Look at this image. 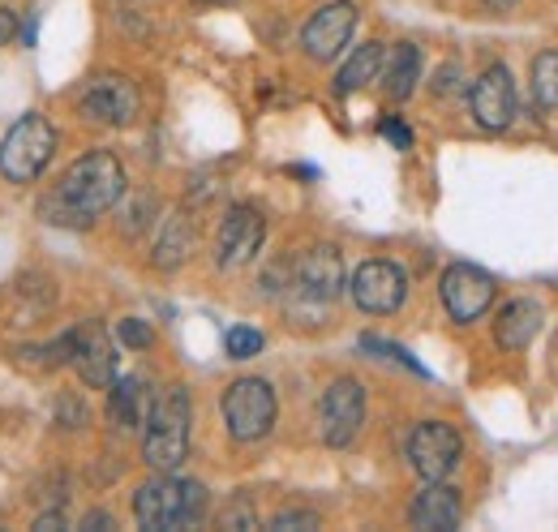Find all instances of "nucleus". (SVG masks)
<instances>
[{
	"label": "nucleus",
	"instance_id": "nucleus-11",
	"mask_svg": "<svg viewBox=\"0 0 558 532\" xmlns=\"http://www.w3.org/2000/svg\"><path fill=\"white\" fill-rule=\"evenodd\" d=\"M365 425V391L356 378H336L318 403V434L327 447H349Z\"/></svg>",
	"mask_w": 558,
	"mask_h": 532
},
{
	"label": "nucleus",
	"instance_id": "nucleus-1",
	"mask_svg": "<svg viewBox=\"0 0 558 532\" xmlns=\"http://www.w3.org/2000/svg\"><path fill=\"white\" fill-rule=\"evenodd\" d=\"M125 190H130L125 164L112 150H86L39 198V215L44 223H57V228H86L125 198Z\"/></svg>",
	"mask_w": 558,
	"mask_h": 532
},
{
	"label": "nucleus",
	"instance_id": "nucleus-28",
	"mask_svg": "<svg viewBox=\"0 0 558 532\" xmlns=\"http://www.w3.org/2000/svg\"><path fill=\"white\" fill-rule=\"evenodd\" d=\"M17 13L13 9H0V44H9V39H17Z\"/></svg>",
	"mask_w": 558,
	"mask_h": 532
},
{
	"label": "nucleus",
	"instance_id": "nucleus-33",
	"mask_svg": "<svg viewBox=\"0 0 558 532\" xmlns=\"http://www.w3.org/2000/svg\"><path fill=\"white\" fill-rule=\"evenodd\" d=\"M210 4H223V0H210Z\"/></svg>",
	"mask_w": 558,
	"mask_h": 532
},
{
	"label": "nucleus",
	"instance_id": "nucleus-15",
	"mask_svg": "<svg viewBox=\"0 0 558 532\" xmlns=\"http://www.w3.org/2000/svg\"><path fill=\"white\" fill-rule=\"evenodd\" d=\"M352 31H356V4H352V0H331V4H323V9L305 22L301 48H305V57H314V61H336L340 48L352 39Z\"/></svg>",
	"mask_w": 558,
	"mask_h": 532
},
{
	"label": "nucleus",
	"instance_id": "nucleus-18",
	"mask_svg": "<svg viewBox=\"0 0 558 532\" xmlns=\"http://www.w3.org/2000/svg\"><path fill=\"white\" fill-rule=\"evenodd\" d=\"M146 408H150V391H146V378L130 374V378H117L108 387V425L117 434H134L146 421Z\"/></svg>",
	"mask_w": 558,
	"mask_h": 532
},
{
	"label": "nucleus",
	"instance_id": "nucleus-7",
	"mask_svg": "<svg viewBox=\"0 0 558 532\" xmlns=\"http://www.w3.org/2000/svg\"><path fill=\"white\" fill-rule=\"evenodd\" d=\"M263 241H267V219H263V210L250 206V202L228 206V215H223V223H219V232H215V266H219V270H241V266H250L258 258Z\"/></svg>",
	"mask_w": 558,
	"mask_h": 532
},
{
	"label": "nucleus",
	"instance_id": "nucleus-24",
	"mask_svg": "<svg viewBox=\"0 0 558 532\" xmlns=\"http://www.w3.org/2000/svg\"><path fill=\"white\" fill-rule=\"evenodd\" d=\"M361 348H365V352H383V356H391V361L409 365L413 374H425V365H421V361L413 356V352H404L400 343H387V339H374V335H365V339H361Z\"/></svg>",
	"mask_w": 558,
	"mask_h": 532
},
{
	"label": "nucleus",
	"instance_id": "nucleus-25",
	"mask_svg": "<svg viewBox=\"0 0 558 532\" xmlns=\"http://www.w3.org/2000/svg\"><path fill=\"white\" fill-rule=\"evenodd\" d=\"M117 335H121V343H125V348H138V352L155 343V331H150V327H146L142 318H121Z\"/></svg>",
	"mask_w": 558,
	"mask_h": 532
},
{
	"label": "nucleus",
	"instance_id": "nucleus-3",
	"mask_svg": "<svg viewBox=\"0 0 558 532\" xmlns=\"http://www.w3.org/2000/svg\"><path fill=\"white\" fill-rule=\"evenodd\" d=\"M190 425H194V403L185 387H163L159 396H150L142 421V460L155 472H177L190 456Z\"/></svg>",
	"mask_w": 558,
	"mask_h": 532
},
{
	"label": "nucleus",
	"instance_id": "nucleus-16",
	"mask_svg": "<svg viewBox=\"0 0 558 532\" xmlns=\"http://www.w3.org/2000/svg\"><path fill=\"white\" fill-rule=\"evenodd\" d=\"M460 520H464L460 494L451 485H442V481H425V489L409 507V524L421 532H451L460 529Z\"/></svg>",
	"mask_w": 558,
	"mask_h": 532
},
{
	"label": "nucleus",
	"instance_id": "nucleus-12",
	"mask_svg": "<svg viewBox=\"0 0 558 532\" xmlns=\"http://www.w3.org/2000/svg\"><path fill=\"white\" fill-rule=\"evenodd\" d=\"M301 301L310 305H331L344 292V258L336 245H314L310 254H301L292 266V283H288Z\"/></svg>",
	"mask_w": 558,
	"mask_h": 532
},
{
	"label": "nucleus",
	"instance_id": "nucleus-20",
	"mask_svg": "<svg viewBox=\"0 0 558 532\" xmlns=\"http://www.w3.org/2000/svg\"><path fill=\"white\" fill-rule=\"evenodd\" d=\"M190 250H194V219L185 210H177V215L163 219V228L155 237V266L159 270H177L190 258Z\"/></svg>",
	"mask_w": 558,
	"mask_h": 532
},
{
	"label": "nucleus",
	"instance_id": "nucleus-8",
	"mask_svg": "<svg viewBox=\"0 0 558 532\" xmlns=\"http://www.w3.org/2000/svg\"><path fill=\"white\" fill-rule=\"evenodd\" d=\"M464 456V438L447 421H421L409 434V464L421 481H447Z\"/></svg>",
	"mask_w": 558,
	"mask_h": 532
},
{
	"label": "nucleus",
	"instance_id": "nucleus-31",
	"mask_svg": "<svg viewBox=\"0 0 558 532\" xmlns=\"http://www.w3.org/2000/svg\"><path fill=\"white\" fill-rule=\"evenodd\" d=\"M434 90H438V95L456 90V69H438V82H434Z\"/></svg>",
	"mask_w": 558,
	"mask_h": 532
},
{
	"label": "nucleus",
	"instance_id": "nucleus-2",
	"mask_svg": "<svg viewBox=\"0 0 558 532\" xmlns=\"http://www.w3.org/2000/svg\"><path fill=\"white\" fill-rule=\"evenodd\" d=\"M207 503L210 494L203 481H190L177 472H155L134 494V520L150 532L194 529L207 516Z\"/></svg>",
	"mask_w": 558,
	"mask_h": 532
},
{
	"label": "nucleus",
	"instance_id": "nucleus-4",
	"mask_svg": "<svg viewBox=\"0 0 558 532\" xmlns=\"http://www.w3.org/2000/svg\"><path fill=\"white\" fill-rule=\"evenodd\" d=\"M57 155V130L44 112L17 117L0 142V177L9 185H35Z\"/></svg>",
	"mask_w": 558,
	"mask_h": 532
},
{
	"label": "nucleus",
	"instance_id": "nucleus-26",
	"mask_svg": "<svg viewBox=\"0 0 558 532\" xmlns=\"http://www.w3.org/2000/svg\"><path fill=\"white\" fill-rule=\"evenodd\" d=\"M271 529H276V532L318 529V516H314V511H305V507H292V511H279L276 520H271Z\"/></svg>",
	"mask_w": 558,
	"mask_h": 532
},
{
	"label": "nucleus",
	"instance_id": "nucleus-30",
	"mask_svg": "<svg viewBox=\"0 0 558 532\" xmlns=\"http://www.w3.org/2000/svg\"><path fill=\"white\" fill-rule=\"evenodd\" d=\"M35 529H39V532L65 529V516H61V511H48V516H39V520H35Z\"/></svg>",
	"mask_w": 558,
	"mask_h": 532
},
{
	"label": "nucleus",
	"instance_id": "nucleus-27",
	"mask_svg": "<svg viewBox=\"0 0 558 532\" xmlns=\"http://www.w3.org/2000/svg\"><path fill=\"white\" fill-rule=\"evenodd\" d=\"M383 137H387V142H396L400 150H409V146H413V130H409L400 117H383Z\"/></svg>",
	"mask_w": 558,
	"mask_h": 532
},
{
	"label": "nucleus",
	"instance_id": "nucleus-6",
	"mask_svg": "<svg viewBox=\"0 0 558 532\" xmlns=\"http://www.w3.org/2000/svg\"><path fill=\"white\" fill-rule=\"evenodd\" d=\"M279 399L267 378H236L223 391V425L236 443H258L271 434Z\"/></svg>",
	"mask_w": 558,
	"mask_h": 532
},
{
	"label": "nucleus",
	"instance_id": "nucleus-32",
	"mask_svg": "<svg viewBox=\"0 0 558 532\" xmlns=\"http://www.w3.org/2000/svg\"><path fill=\"white\" fill-rule=\"evenodd\" d=\"M489 4H515V0H489Z\"/></svg>",
	"mask_w": 558,
	"mask_h": 532
},
{
	"label": "nucleus",
	"instance_id": "nucleus-23",
	"mask_svg": "<svg viewBox=\"0 0 558 532\" xmlns=\"http://www.w3.org/2000/svg\"><path fill=\"white\" fill-rule=\"evenodd\" d=\"M223 348H228L232 361H250V356H258L267 348V335L258 331V327H228Z\"/></svg>",
	"mask_w": 558,
	"mask_h": 532
},
{
	"label": "nucleus",
	"instance_id": "nucleus-22",
	"mask_svg": "<svg viewBox=\"0 0 558 532\" xmlns=\"http://www.w3.org/2000/svg\"><path fill=\"white\" fill-rule=\"evenodd\" d=\"M533 95L542 108H558V52H542L533 61Z\"/></svg>",
	"mask_w": 558,
	"mask_h": 532
},
{
	"label": "nucleus",
	"instance_id": "nucleus-21",
	"mask_svg": "<svg viewBox=\"0 0 558 532\" xmlns=\"http://www.w3.org/2000/svg\"><path fill=\"white\" fill-rule=\"evenodd\" d=\"M383 61H387V48H383L378 39L361 44V48L352 52L349 61L340 65V73H336V90H340V95H352V90L369 86V82L383 73Z\"/></svg>",
	"mask_w": 558,
	"mask_h": 532
},
{
	"label": "nucleus",
	"instance_id": "nucleus-19",
	"mask_svg": "<svg viewBox=\"0 0 558 532\" xmlns=\"http://www.w3.org/2000/svg\"><path fill=\"white\" fill-rule=\"evenodd\" d=\"M383 90L396 99V104H404L413 90H417V77H421V52L417 44H396L391 52H387V61H383Z\"/></svg>",
	"mask_w": 558,
	"mask_h": 532
},
{
	"label": "nucleus",
	"instance_id": "nucleus-10",
	"mask_svg": "<svg viewBox=\"0 0 558 532\" xmlns=\"http://www.w3.org/2000/svg\"><path fill=\"white\" fill-rule=\"evenodd\" d=\"M438 292H442V305H447L451 323H477L489 305H494L498 283H494V275H486L482 266L451 263L447 270H442Z\"/></svg>",
	"mask_w": 558,
	"mask_h": 532
},
{
	"label": "nucleus",
	"instance_id": "nucleus-29",
	"mask_svg": "<svg viewBox=\"0 0 558 532\" xmlns=\"http://www.w3.org/2000/svg\"><path fill=\"white\" fill-rule=\"evenodd\" d=\"M82 529H90V532L112 529V516H108V511H86V516H82Z\"/></svg>",
	"mask_w": 558,
	"mask_h": 532
},
{
	"label": "nucleus",
	"instance_id": "nucleus-9",
	"mask_svg": "<svg viewBox=\"0 0 558 532\" xmlns=\"http://www.w3.org/2000/svg\"><path fill=\"white\" fill-rule=\"evenodd\" d=\"M349 292H352V301H356V310L383 318V314H396V310L404 305V297H409V275L396 263H387V258H369V263H361L352 270Z\"/></svg>",
	"mask_w": 558,
	"mask_h": 532
},
{
	"label": "nucleus",
	"instance_id": "nucleus-5",
	"mask_svg": "<svg viewBox=\"0 0 558 532\" xmlns=\"http://www.w3.org/2000/svg\"><path fill=\"white\" fill-rule=\"evenodd\" d=\"M73 108L82 121L90 125H108V130H121V125H134L142 108L138 82L125 77V73H95L77 86L73 95Z\"/></svg>",
	"mask_w": 558,
	"mask_h": 532
},
{
	"label": "nucleus",
	"instance_id": "nucleus-17",
	"mask_svg": "<svg viewBox=\"0 0 558 532\" xmlns=\"http://www.w3.org/2000/svg\"><path fill=\"white\" fill-rule=\"evenodd\" d=\"M542 323H546L542 305L529 301V297H515V301H507V305L498 310V318H494V343L507 348V352H520V348H529V343L537 339Z\"/></svg>",
	"mask_w": 558,
	"mask_h": 532
},
{
	"label": "nucleus",
	"instance_id": "nucleus-13",
	"mask_svg": "<svg viewBox=\"0 0 558 532\" xmlns=\"http://www.w3.org/2000/svg\"><path fill=\"white\" fill-rule=\"evenodd\" d=\"M469 108H473V121L482 130L498 133L515 121V82H511V69L507 65H489L477 73V82L469 86Z\"/></svg>",
	"mask_w": 558,
	"mask_h": 532
},
{
	"label": "nucleus",
	"instance_id": "nucleus-14",
	"mask_svg": "<svg viewBox=\"0 0 558 532\" xmlns=\"http://www.w3.org/2000/svg\"><path fill=\"white\" fill-rule=\"evenodd\" d=\"M73 335V352H70V365L77 370V378L95 391H108L117 383V348L108 331L99 323H77L70 327Z\"/></svg>",
	"mask_w": 558,
	"mask_h": 532
}]
</instances>
